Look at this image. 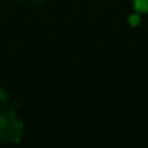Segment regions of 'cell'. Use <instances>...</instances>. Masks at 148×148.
Wrapping results in <instances>:
<instances>
[{
    "label": "cell",
    "instance_id": "6da1fadb",
    "mask_svg": "<svg viewBox=\"0 0 148 148\" xmlns=\"http://www.w3.org/2000/svg\"><path fill=\"white\" fill-rule=\"evenodd\" d=\"M23 135V122L18 117L16 109L0 110V142L16 144Z\"/></svg>",
    "mask_w": 148,
    "mask_h": 148
},
{
    "label": "cell",
    "instance_id": "7a4b0ae2",
    "mask_svg": "<svg viewBox=\"0 0 148 148\" xmlns=\"http://www.w3.org/2000/svg\"><path fill=\"white\" fill-rule=\"evenodd\" d=\"M133 5L135 12L140 13H148V0H133Z\"/></svg>",
    "mask_w": 148,
    "mask_h": 148
},
{
    "label": "cell",
    "instance_id": "3957f363",
    "mask_svg": "<svg viewBox=\"0 0 148 148\" xmlns=\"http://www.w3.org/2000/svg\"><path fill=\"white\" fill-rule=\"evenodd\" d=\"M9 104V96L3 87H0V110L7 109Z\"/></svg>",
    "mask_w": 148,
    "mask_h": 148
},
{
    "label": "cell",
    "instance_id": "277c9868",
    "mask_svg": "<svg viewBox=\"0 0 148 148\" xmlns=\"http://www.w3.org/2000/svg\"><path fill=\"white\" fill-rule=\"evenodd\" d=\"M129 23H130L131 26H139V23H140V16H139V13H133V14L129 17Z\"/></svg>",
    "mask_w": 148,
    "mask_h": 148
},
{
    "label": "cell",
    "instance_id": "5b68a950",
    "mask_svg": "<svg viewBox=\"0 0 148 148\" xmlns=\"http://www.w3.org/2000/svg\"><path fill=\"white\" fill-rule=\"evenodd\" d=\"M44 1H46V0H34L35 4H42V3H44Z\"/></svg>",
    "mask_w": 148,
    "mask_h": 148
}]
</instances>
